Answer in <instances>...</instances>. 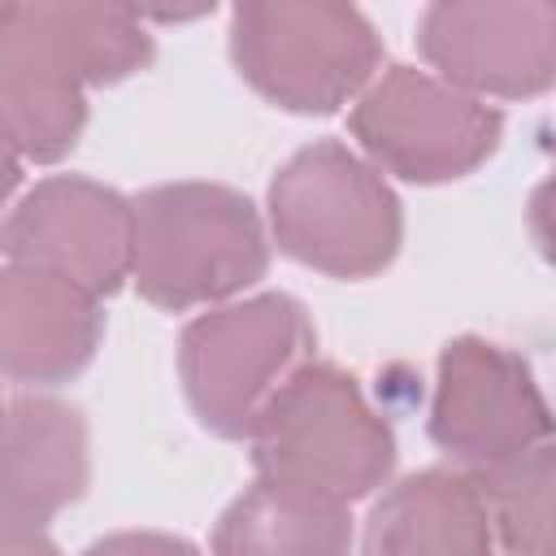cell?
<instances>
[{
  "label": "cell",
  "mask_w": 556,
  "mask_h": 556,
  "mask_svg": "<svg viewBox=\"0 0 556 556\" xmlns=\"http://www.w3.org/2000/svg\"><path fill=\"white\" fill-rule=\"evenodd\" d=\"M152 56L130 9L0 4V122L22 161H61L87 126V87H113Z\"/></svg>",
  "instance_id": "cell-1"
},
{
  "label": "cell",
  "mask_w": 556,
  "mask_h": 556,
  "mask_svg": "<svg viewBox=\"0 0 556 556\" xmlns=\"http://www.w3.org/2000/svg\"><path fill=\"white\" fill-rule=\"evenodd\" d=\"M269 269L256 204L222 182H161L130 200V278L165 313L217 304Z\"/></svg>",
  "instance_id": "cell-2"
},
{
  "label": "cell",
  "mask_w": 556,
  "mask_h": 556,
  "mask_svg": "<svg viewBox=\"0 0 556 556\" xmlns=\"http://www.w3.org/2000/svg\"><path fill=\"white\" fill-rule=\"evenodd\" d=\"M252 465L339 504L378 491L395 469V434L369 408L356 378L330 361H300L256 413Z\"/></svg>",
  "instance_id": "cell-3"
},
{
  "label": "cell",
  "mask_w": 556,
  "mask_h": 556,
  "mask_svg": "<svg viewBox=\"0 0 556 556\" xmlns=\"http://www.w3.org/2000/svg\"><path fill=\"white\" fill-rule=\"evenodd\" d=\"M274 243L330 278L387 269L404 239V213L387 178L339 139L300 148L269 182Z\"/></svg>",
  "instance_id": "cell-4"
},
{
  "label": "cell",
  "mask_w": 556,
  "mask_h": 556,
  "mask_svg": "<svg viewBox=\"0 0 556 556\" xmlns=\"http://www.w3.org/2000/svg\"><path fill=\"white\" fill-rule=\"evenodd\" d=\"M230 61L269 104L287 113H334L374 83L382 39L352 4H239L230 13Z\"/></svg>",
  "instance_id": "cell-5"
},
{
  "label": "cell",
  "mask_w": 556,
  "mask_h": 556,
  "mask_svg": "<svg viewBox=\"0 0 556 556\" xmlns=\"http://www.w3.org/2000/svg\"><path fill=\"white\" fill-rule=\"evenodd\" d=\"M308 313L282 291L195 317L178 339V374L200 426L222 439H248L256 413L278 391V382L300 361H308Z\"/></svg>",
  "instance_id": "cell-6"
},
{
  "label": "cell",
  "mask_w": 556,
  "mask_h": 556,
  "mask_svg": "<svg viewBox=\"0 0 556 556\" xmlns=\"http://www.w3.org/2000/svg\"><path fill=\"white\" fill-rule=\"evenodd\" d=\"M348 126L374 169L421 187L473 174L504 139V113L495 104L413 65L378 74L352 104Z\"/></svg>",
  "instance_id": "cell-7"
},
{
  "label": "cell",
  "mask_w": 556,
  "mask_h": 556,
  "mask_svg": "<svg viewBox=\"0 0 556 556\" xmlns=\"http://www.w3.org/2000/svg\"><path fill=\"white\" fill-rule=\"evenodd\" d=\"M430 439L469 473L517 460L552 439V413L526 356L460 334L439 352Z\"/></svg>",
  "instance_id": "cell-8"
},
{
  "label": "cell",
  "mask_w": 556,
  "mask_h": 556,
  "mask_svg": "<svg viewBox=\"0 0 556 556\" xmlns=\"http://www.w3.org/2000/svg\"><path fill=\"white\" fill-rule=\"evenodd\" d=\"M417 48L447 87L473 100L543 96L556 78V4L439 0L417 22Z\"/></svg>",
  "instance_id": "cell-9"
},
{
  "label": "cell",
  "mask_w": 556,
  "mask_h": 556,
  "mask_svg": "<svg viewBox=\"0 0 556 556\" xmlns=\"http://www.w3.org/2000/svg\"><path fill=\"white\" fill-rule=\"evenodd\" d=\"M0 252L61 274L96 300L113 295L130 278V200L78 174L43 178L0 222Z\"/></svg>",
  "instance_id": "cell-10"
},
{
  "label": "cell",
  "mask_w": 556,
  "mask_h": 556,
  "mask_svg": "<svg viewBox=\"0 0 556 556\" xmlns=\"http://www.w3.org/2000/svg\"><path fill=\"white\" fill-rule=\"evenodd\" d=\"M104 313L78 282L30 269L17 261L0 265V374L26 387H56L78 378L100 348Z\"/></svg>",
  "instance_id": "cell-11"
},
{
  "label": "cell",
  "mask_w": 556,
  "mask_h": 556,
  "mask_svg": "<svg viewBox=\"0 0 556 556\" xmlns=\"http://www.w3.org/2000/svg\"><path fill=\"white\" fill-rule=\"evenodd\" d=\"M91 482L87 421L52 395H13L0 417V517L43 526Z\"/></svg>",
  "instance_id": "cell-12"
},
{
  "label": "cell",
  "mask_w": 556,
  "mask_h": 556,
  "mask_svg": "<svg viewBox=\"0 0 556 556\" xmlns=\"http://www.w3.org/2000/svg\"><path fill=\"white\" fill-rule=\"evenodd\" d=\"M365 556H491V517L473 473L400 478L365 521Z\"/></svg>",
  "instance_id": "cell-13"
},
{
  "label": "cell",
  "mask_w": 556,
  "mask_h": 556,
  "mask_svg": "<svg viewBox=\"0 0 556 556\" xmlns=\"http://www.w3.org/2000/svg\"><path fill=\"white\" fill-rule=\"evenodd\" d=\"M348 504L256 478L213 526V556H348Z\"/></svg>",
  "instance_id": "cell-14"
},
{
  "label": "cell",
  "mask_w": 556,
  "mask_h": 556,
  "mask_svg": "<svg viewBox=\"0 0 556 556\" xmlns=\"http://www.w3.org/2000/svg\"><path fill=\"white\" fill-rule=\"evenodd\" d=\"M473 482L491 517V556H552V443L478 469Z\"/></svg>",
  "instance_id": "cell-15"
},
{
  "label": "cell",
  "mask_w": 556,
  "mask_h": 556,
  "mask_svg": "<svg viewBox=\"0 0 556 556\" xmlns=\"http://www.w3.org/2000/svg\"><path fill=\"white\" fill-rule=\"evenodd\" d=\"M83 556H200L187 539L174 534H156V530H122V534H104L96 539Z\"/></svg>",
  "instance_id": "cell-16"
},
{
  "label": "cell",
  "mask_w": 556,
  "mask_h": 556,
  "mask_svg": "<svg viewBox=\"0 0 556 556\" xmlns=\"http://www.w3.org/2000/svg\"><path fill=\"white\" fill-rule=\"evenodd\" d=\"M0 556H61V552L39 526L0 517Z\"/></svg>",
  "instance_id": "cell-17"
},
{
  "label": "cell",
  "mask_w": 556,
  "mask_h": 556,
  "mask_svg": "<svg viewBox=\"0 0 556 556\" xmlns=\"http://www.w3.org/2000/svg\"><path fill=\"white\" fill-rule=\"evenodd\" d=\"M17 182H22V152H17L13 135H9L4 122H0V204L17 191Z\"/></svg>",
  "instance_id": "cell-18"
},
{
  "label": "cell",
  "mask_w": 556,
  "mask_h": 556,
  "mask_svg": "<svg viewBox=\"0 0 556 556\" xmlns=\"http://www.w3.org/2000/svg\"><path fill=\"white\" fill-rule=\"evenodd\" d=\"M0 417H4V395H0Z\"/></svg>",
  "instance_id": "cell-19"
}]
</instances>
